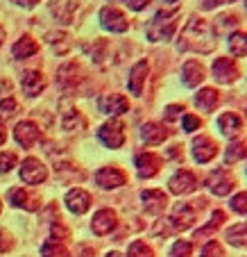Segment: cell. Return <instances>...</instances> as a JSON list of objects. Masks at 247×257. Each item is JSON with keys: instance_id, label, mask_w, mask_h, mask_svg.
I'll return each mask as SVG.
<instances>
[{"instance_id": "6da1fadb", "label": "cell", "mask_w": 247, "mask_h": 257, "mask_svg": "<svg viewBox=\"0 0 247 257\" xmlns=\"http://www.w3.org/2000/svg\"><path fill=\"white\" fill-rule=\"evenodd\" d=\"M216 44H218V34H216L214 25L208 23V21H204V19L193 16V19L184 25V30H182V37H180L177 48H180L182 53L193 50V53L208 55V53H214L216 50Z\"/></svg>"}, {"instance_id": "7a4b0ae2", "label": "cell", "mask_w": 247, "mask_h": 257, "mask_svg": "<svg viewBox=\"0 0 247 257\" xmlns=\"http://www.w3.org/2000/svg\"><path fill=\"white\" fill-rule=\"evenodd\" d=\"M180 16H182L180 7L156 12L154 19L148 23V30H146L148 41H152V44H156V41H170L177 25H180Z\"/></svg>"}, {"instance_id": "3957f363", "label": "cell", "mask_w": 247, "mask_h": 257, "mask_svg": "<svg viewBox=\"0 0 247 257\" xmlns=\"http://www.w3.org/2000/svg\"><path fill=\"white\" fill-rule=\"evenodd\" d=\"M204 209H206V198H195V200H188V203H180L172 209V216L168 218L170 228H172L174 232L190 230Z\"/></svg>"}, {"instance_id": "277c9868", "label": "cell", "mask_w": 247, "mask_h": 257, "mask_svg": "<svg viewBox=\"0 0 247 257\" xmlns=\"http://www.w3.org/2000/svg\"><path fill=\"white\" fill-rule=\"evenodd\" d=\"M98 139L107 146V148H114V151L120 148V146L125 144V123L118 121V118L107 121L104 125H100V130H98Z\"/></svg>"}, {"instance_id": "5b68a950", "label": "cell", "mask_w": 247, "mask_h": 257, "mask_svg": "<svg viewBox=\"0 0 247 257\" xmlns=\"http://www.w3.org/2000/svg\"><path fill=\"white\" fill-rule=\"evenodd\" d=\"M100 25L107 30V32L122 34L130 30V19H127L118 7H102L100 10Z\"/></svg>"}, {"instance_id": "8992f818", "label": "cell", "mask_w": 247, "mask_h": 257, "mask_svg": "<svg viewBox=\"0 0 247 257\" xmlns=\"http://www.w3.org/2000/svg\"><path fill=\"white\" fill-rule=\"evenodd\" d=\"M48 178V169H46L44 162H39L36 157H28V160L20 162V180L25 185H41Z\"/></svg>"}, {"instance_id": "52a82bcc", "label": "cell", "mask_w": 247, "mask_h": 257, "mask_svg": "<svg viewBox=\"0 0 247 257\" xmlns=\"http://www.w3.org/2000/svg\"><path fill=\"white\" fill-rule=\"evenodd\" d=\"M204 185H206V189L211 191V194L227 196L229 191H234V187H236V178H234L227 169H216L214 173L206 178V182H204Z\"/></svg>"}, {"instance_id": "ba28073f", "label": "cell", "mask_w": 247, "mask_h": 257, "mask_svg": "<svg viewBox=\"0 0 247 257\" xmlns=\"http://www.w3.org/2000/svg\"><path fill=\"white\" fill-rule=\"evenodd\" d=\"M190 151H193L195 162H200V164H208V162L218 155V144H216L211 137L202 135V137H195V139H193Z\"/></svg>"}, {"instance_id": "9c48e42d", "label": "cell", "mask_w": 247, "mask_h": 257, "mask_svg": "<svg viewBox=\"0 0 247 257\" xmlns=\"http://www.w3.org/2000/svg\"><path fill=\"white\" fill-rule=\"evenodd\" d=\"M14 139L18 141L23 148H32L36 141L44 139V132L34 121H20L18 125L14 127Z\"/></svg>"}, {"instance_id": "30bf717a", "label": "cell", "mask_w": 247, "mask_h": 257, "mask_svg": "<svg viewBox=\"0 0 247 257\" xmlns=\"http://www.w3.org/2000/svg\"><path fill=\"white\" fill-rule=\"evenodd\" d=\"M98 109L102 114H109V116H120V114H125L130 109V100L125 96H120V93H104L98 100Z\"/></svg>"}, {"instance_id": "8fae6325", "label": "cell", "mask_w": 247, "mask_h": 257, "mask_svg": "<svg viewBox=\"0 0 247 257\" xmlns=\"http://www.w3.org/2000/svg\"><path fill=\"white\" fill-rule=\"evenodd\" d=\"M168 187H170V191H172L174 196L193 194V191L198 189V178H195V175L190 173V171L182 169V171H177V173H174L172 178H170Z\"/></svg>"}, {"instance_id": "7c38bea8", "label": "cell", "mask_w": 247, "mask_h": 257, "mask_svg": "<svg viewBox=\"0 0 247 257\" xmlns=\"http://www.w3.org/2000/svg\"><path fill=\"white\" fill-rule=\"evenodd\" d=\"M7 200H10L14 207H20V209H25V212H36V209L41 207L39 196L30 194L23 187H14V189L7 191Z\"/></svg>"}, {"instance_id": "4fadbf2b", "label": "cell", "mask_w": 247, "mask_h": 257, "mask_svg": "<svg viewBox=\"0 0 247 257\" xmlns=\"http://www.w3.org/2000/svg\"><path fill=\"white\" fill-rule=\"evenodd\" d=\"M84 75H86L84 68L78 62H70V64H64L57 71V82L62 89H75L84 80Z\"/></svg>"}, {"instance_id": "5bb4252c", "label": "cell", "mask_w": 247, "mask_h": 257, "mask_svg": "<svg viewBox=\"0 0 247 257\" xmlns=\"http://www.w3.org/2000/svg\"><path fill=\"white\" fill-rule=\"evenodd\" d=\"M161 164H164V160H161L156 153H138V155H136V173L143 180L154 178L161 171Z\"/></svg>"}, {"instance_id": "9a60e30c", "label": "cell", "mask_w": 247, "mask_h": 257, "mask_svg": "<svg viewBox=\"0 0 247 257\" xmlns=\"http://www.w3.org/2000/svg\"><path fill=\"white\" fill-rule=\"evenodd\" d=\"M118 225V214L114 212V209L104 207V209H98L96 214H93V232L98 234V237H104V234H109L114 228Z\"/></svg>"}, {"instance_id": "2e32d148", "label": "cell", "mask_w": 247, "mask_h": 257, "mask_svg": "<svg viewBox=\"0 0 247 257\" xmlns=\"http://www.w3.org/2000/svg\"><path fill=\"white\" fill-rule=\"evenodd\" d=\"M238 66L232 57H218L214 62V78L218 80L220 84H232L238 80Z\"/></svg>"}, {"instance_id": "e0dca14e", "label": "cell", "mask_w": 247, "mask_h": 257, "mask_svg": "<svg viewBox=\"0 0 247 257\" xmlns=\"http://www.w3.org/2000/svg\"><path fill=\"white\" fill-rule=\"evenodd\" d=\"M78 7H80V0H50V14L64 25L73 23L75 14H78Z\"/></svg>"}, {"instance_id": "ac0fdd59", "label": "cell", "mask_w": 247, "mask_h": 257, "mask_svg": "<svg viewBox=\"0 0 247 257\" xmlns=\"http://www.w3.org/2000/svg\"><path fill=\"white\" fill-rule=\"evenodd\" d=\"M96 182L102 189H118V187H122L127 182V178L118 166H104V169H100L96 173Z\"/></svg>"}, {"instance_id": "d6986e66", "label": "cell", "mask_w": 247, "mask_h": 257, "mask_svg": "<svg viewBox=\"0 0 247 257\" xmlns=\"http://www.w3.org/2000/svg\"><path fill=\"white\" fill-rule=\"evenodd\" d=\"M64 203H66L68 212H73L75 216H82V214H86L88 209H91V196H88L84 189L75 187V189H70L66 194Z\"/></svg>"}, {"instance_id": "ffe728a7", "label": "cell", "mask_w": 247, "mask_h": 257, "mask_svg": "<svg viewBox=\"0 0 247 257\" xmlns=\"http://www.w3.org/2000/svg\"><path fill=\"white\" fill-rule=\"evenodd\" d=\"M46 75L41 71H34V68H30V71H23L20 73V87H23V91L28 93V96H39L41 91L46 89Z\"/></svg>"}, {"instance_id": "44dd1931", "label": "cell", "mask_w": 247, "mask_h": 257, "mask_svg": "<svg viewBox=\"0 0 247 257\" xmlns=\"http://www.w3.org/2000/svg\"><path fill=\"white\" fill-rule=\"evenodd\" d=\"M140 200H143V207H146L150 214H154V216L164 214L166 207H168V196H166L161 189L143 191V194H140Z\"/></svg>"}, {"instance_id": "7402d4cb", "label": "cell", "mask_w": 247, "mask_h": 257, "mask_svg": "<svg viewBox=\"0 0 247 257\" xmlns=\"http://www.w3.org/2000/svg\"><path fill=\"white\" fill-rule=\"evenodd\" d=\"M148 73H150V64H148V59H140L138 64L132 66L127 87H130V91L134 93V96H140V93H143V84H146V80H148Z\"/></svg>"}, {"instance_id": "603a6c76", "label": "cell", "mask_w": 247, "mask_h": 257, "mask_svg": "<svg viewBox=\"0 0 247 257\" xmlns=\"http://www.w3.org/2000/svg\"><path fill=\"white\" fill-rule=\"evenodd\" d=\"M206 78V73H204V66L200 62H195V59H190V62L184 64V68H182V80H184V84L188 89H195L198 84H202V80Z\"/></svg>"}, {"instance_id": "cb8c5ba5", "label": "cell", "mask_w": 247, "mask_h": 257, "mask_svg": "<svg viewBox=\"0 0 247 257\" xmlns=\"http://www.w3.org/2000/svg\"><path fill=\"white\" fill-rule=\"evenodd\" d=\"M218 127L227 139H236V137L242 132V118L234 112H224L222 116L218 118Z\"/></svg>"}, {"instance_id": "d4e9b609", "label": "cell", "mask_w": 247, "mask_h": 257, "mask_svg": "<svg viewBox=\"0 0 247 257\" xmlns=\"http://www.w3.org/2000/svg\"><path fill=\"white\" fill-rule=\"evenodd\" d=\"M166 137H168L166 127L159 125V123H154V121L143 123V127H140V139H143V144H148V146H159V144H164Z\"/></svg>"}, {"instance_id": "484cf974", "label": "cell", "mask_w": 247, "mask_h": 257, "mask_svg": "<svg viewBox=\"0 0 247 257\" xmlns=\"http://www.w3.org/2000/svg\"><path fill=\"white\" fill-rule=\"evenodd\" d=\"M62 125L64 130H78L82 125V114L75 109V105L68 98L62 100Z\"/></svg>"}, {"instance_id": "4316f807", "label": "cell", "mask_w": 247, "mask_h": 257, "mask_svg": "<svg viewBox=\"0 0 247 257\" xmlns=\"http://www.w3.org/2000/svg\"><path fill=\"white\" fill-rule=\"evenodd\" d=\"M36 53H39V44H36L30 34H23V37L12 46V55H14V59H28Z\"/></svg>"}, {"instance_id": "83f0119b", "label": "cell", "mask_w": 247, "mask_h": 257, "mask_svg": "<svg viewBox=\"0 0 247 257\" xmlns=\"http://www.w3.org/2000/svg\"><path fill=\"white\" fill-rule=\"evenodd\" d=\"M195 102H198V107H202L204 112H214L216 107H218V102H220V93L216 91L214 87H204L202 91H198Z\"/></svg>"}, {"instance_id": "f1b7e54d", "label": "cell", "mask_w": 247, "mask_h": 257, "mask_svg": "<svg viewBox=\"0 0 247 257\" xmlns=\"http://www.w3.org/2000/svg\"><path fill=\"white\" fill-rule=\"evenodd\" d=\"M224 221H227V214H224L222 209H216V212L211 214V218H208V223L204 225V228H200L198 232H195V239H200V241H202V239L211 237V234H214L216 230H218L220 225L224 223Z\"/></svg>"}, {"instance_id": "f546056e", "label": "cell", "mask_w": 247, "mask_h": 257, "mask_svg": "<svg viewBox=\"0 0 247 257\" xmlns=\"http://www.w3.org/2000/svg\"><path fill=\"white\" fill-rule=\"evenodd\" d=\"M41 257H70V248L66 246V241H59V239L50 237L41 246Z\"/></svg>"}, {"instance_id": "4dcf8cb0", "label": "cell", "mask_w": 247, "mask_h": 257, "mask_svg": "<svg viewBox=\"0 0 247 257\" xmlns=\"http://www.w3.org/2000/svg\"><path fill=\"white\" fill-rule=\"evenodd\" d=\"M46 41L52 46L57 55L68 53V48L73 46V41H70V34H66V32H48V34H46Z\"/></svg>"}, {"instance_id": "1f68e13d", "label": "cell", "mask_w": 247, "mask_h": 257, "mask_svg": "<svg viewBox=\"0 0 247 257\" xmlns=\"http://www.w3.org/2000/svg\"><path fill=\"white\" fill-rule=\"evenodd\" d=\"M224 239H227V243H229V246H234V248H245V243H247V228H245V223L229 228L227 234H224Z\"/></svg>"}, {"instance_id": "d6a6232c", "label": "cell", "mask_w": 247, "mask_h": 257, "mask_svg": "<svg viewBox=\"0 0 247 257\" xmlns=\"http://www.w3.org/2000/svg\"><path fill=\"white\" fill-rule=\"evenodd\" d=\"M245 157V141H232L224 151V164H236Z\"/></svg>"}, {"instance_id": "836d02e7", "label": "cell", "mask_w": 247, "mask_h": 257, "mask_svg": "<svg viewBox=\"0 0 247 257\" xmlns=\"http://www.w3.org/2000/svg\"><path fill=\"white\" fill-rule=\"evenodd\" d=\"M54 171H57V178L62 182H75V180L80 182V180H84L82 171H75V166H70V164H57Z\"/></svg>"}, {"instance_id": "e575fe53", "label": "cell", "mask_w": 247, "mask_h": 257, "mask_svg": "<svg viewBox=\"0 0 247 257\" xmlns=\"http://www.w3.org/2000/svg\"><path fill=\"white\" fill-rule=\"evenodd\" d=\"M229 50H232L234 57H245L247 53V44H245V32H234L229 37Z\"/></svg>"}, {"instance_id": "d590c367", "label": "cell", "mask_w": 247, "mask_h": 257, "mask_svg": "<svg viewBox=\"0 0 247 257\" xmlns=\"http://www.w3.org/2000/svg\"><path fill=\"white\" fill-rule=\"evenodd\" d=\"M127 257H154V250H152L146 241L136 239V241H132L130 248H127Z\"/></svg>"}, {"instance_id": "8d00e7d4", "label": "cell", "mask_w": 247, "mask_h": 257, "mask_svg": "<svg viewBox=\"0 0 247 257\" xmlns=\"http://www.w3.org/2000/svg\"><path fill=\"white\" fill-rule=\"evenodd\" d=\"M190 252H193V246H190V241H184V239H180V241H174V246L170 248V255L168 257H190Z\"/></svg>"}, {"instance_id": "74e56055", "label": "cell", "mask_w": 247, "mask_h": 257, "mask_svg": "<svg viewBox=\"0 0 247 257\" xmlns=\"http://www.w3.org/2000/svg\"><path fill=\"white\" fill-rule=\"evenodd\" d=\"M14 166H18V155L16 153H2L0 155V173H10Z\"/></svg>"}, {"instance_id": "f35d334b", "label": "cell", "mask_w": 247, "mask_h": 257, "mask_svg": "<svg viewBox=\"0 0 247 257\" xmlns=\"http://www.w3.org/2000/svg\"><path fill=\"white\" fill-rule=\"evenodd\" d=\"M16 109H18V102H16L14 98H2V100H0V118L14 116Z\"/></svg>"}, {"instance_id": "ab89813d", "label": "cell", "mask_w": 247, "mask_h": 257, "mask_svg": "<svg viewBox=\"0 0 247 257\" xmlns=\"http://www.w3.org/2000/svg\"><path fill=\"white\" fill-rule=\"evenodd\" d=\"M200 257H224V250H222V246H220L216 239H211V241H208L206 246L202 248Z\"/></svg>"}, {"instance_id": "60d3db41", "label": "cell", "mask_w": 247, "mask_h": 257, "mask_svg": "<svg viewBox=\"0 0 247 257\" xmlns=\"http://www.w3.org/2000/svg\"><path fill=\"white\" fill-rule=\"evenodd\" d=\"M245 200H247V194H245V191H240L238 196H234V198H232V209H234V212H238L240 216H245V212H247Z\"/></svg>"}, {"instance_id": "b9f144b4", "label": "cell", "mask_w": 247, "mask_h": 257, "mask_svg": "<svg viewBox=\"0 0 247 257\" xmlns=\"http://www.w3.org/2000/svg\"><path fill=\"white\" fill-rule=\"evenodd\" d=\"M12 248H14V237L0 228V252H10Z\"/></svg>"}, {"instance_id": "7bdbcfd3", "label": "cell", "mask_w": 247, "mask_h": 257, "mask_svg": "<svg viewBox=\"0 0 247 257\" xmlns=\"http://www.w3.org/2000/svg\"><path fill=\"white\" fill-rule=\"evenodd\" d=\"M164 116H166V121H174V118H180V116H184V107L182 105H168L164 109Z\"/></svg>"}, {"instance_id": "ee69618b", "label": "cell", "mask_w": 247, "mask_h": 257, "mask_svg": "<svg viewBox=\"0 0 247 257\" xmlns=\"http://www.w3.org/2000/svg\"><path fill=\"white\" fill-rule=\"evenodd\" d=\"M52 237L59 239V241H68V239H70V232H68V228H64L59 218H57V223H52Z\"/></svg>"}, {"instance_id": "f6af8a7d", "label": "cell", "mask_w": 247, "mask_h": 257, "mask_svg": "<svg viewBox=\"0 0 247 257\" xmlns=\"http://www.w3.org/2000/svg\"><path fill=\"white\" fill-rule=\"evenodd\" d=\"M182 123H184V132H195L200 127V118L195 114H184Z\"/></svg>"}, {"instance_id": "bcb514c9", "label": "cell", "mask_w": 247, "mask_h": 257, "mask_svg": "<svg viewBox=\"0 0 247 257\" xmlns=\"http://www.w3.org/2000/svg\"><path fill=\"white\" fill-rule=\"evenodd\" d=\"M125 5L134 12H140V10H146V7L150 5V0H125Z\"/></svg>"}, {"instance_id": "7dc6e473", "label": "cell", "mask_w": 247, "mask_h": 257, "mask_svg": "<svg viewBox=\"0 0 247 257\" xmlns=\"http://www.w3.org/2000/svg\"><path fill=\"white\" fill-rule=\"evenodd\" d=\"M14 5H18V7H23V10H34V7L39 5V0H12Z\"/></svg>"}, {"instance_id": "c3c4849f", "label": "cell", "mask_w": 247, "mask_h": 257, "mask_svg": "<svg viewBox=\"0 0 247 257\" xmlns=\"http://www.w3.org/2000/svg\"><path fill=\"white\" fill-rule=\"evenodd\" d=\"M220 0H200V5H202V10H214V7H218Z\"/></svg>"}, {"instance_id": "681fc988", "label": "cell", "mask_w": 247, "mask_h": 257, "mask_svg": "<svg viewBox=\"0 0 247 257\" xmlns=\"http://www.w3.org/2000/svg\"><path fill=\"white\" fill-rule=\"evenodd\" d=\"M7 141V132H5V125H0V146Z\"/></svg>"}, {"instance_id": "f907efd6", "label": "cell", "mask_w": 247, "mask_h": 257, "mask_svg": "<svg viewBox=\"0 0 247 257\" xmlns=\"http://www.w3.org/2000/svg\"><path fill=\"white\" fill-rule=\"evenodd\" d=\"M104 257H125V255H120V252H118V250H109Z\"/></svg>"}, {"instance_id": "816d5d0a", "label": "cell", "mask_w": 247, "mask_h": 257, "mask_svg": "<svg viewBox=\"0 0 247 257\" xmlns=\"http://www.w3.org/2000/svg\"><path fill=\"white\" fill-rule=\"evenodd\" d=\"M2 41H5V28L0 25V46H2Z\"/></svg>"}, {"instance_id": "f5cc1de1", "label": "cell", "mask_w": 247, "mask_h": 257, "mask_svg": "<svg viewBox=\"0 0 247 257\" xmlns=\"http://www.w3.org/2000/svg\"><path fill=\"white\" fill-rule=\"evenodd\" d=\"M168 3H177V0H168Z\"/></svg>"}, {"instance_id": "db71d44e", "label": "cell", "mask_w": 247, "mask_h": 257, "mask_svg": "<svg viewBox=\"0 0 247 257\" xmlns=\"http://www.w3.org/2000/svg\"><path fill=\"white\" fill-rule=\"evenodd\" d=\"M0 212H2V203H0Z\"/></svg>"}]
</instances>
